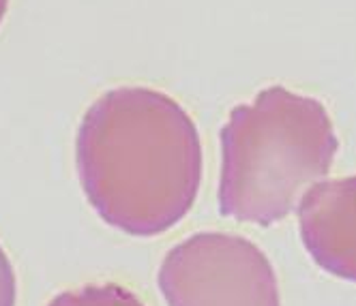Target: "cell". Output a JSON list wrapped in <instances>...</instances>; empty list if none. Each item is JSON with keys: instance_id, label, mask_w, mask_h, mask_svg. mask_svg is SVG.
Returning a JSON list of instances; mask_svg holds the SVG:
<instances>
[{"instance_id": "6da1fadb", "label": "cell", "mask_w": 356, "mask_h": 306, "mask_svg": "<svg viewBox=\"0 0 356 306\" xmlns=\"http://www.w3.org/2000/svg\"><path fill=\"white\" fill-rule=\"evenodd\" d=\"M75 159L95 212L138 238L181 223L202 182L195 122L150 88H116L97 99L80 124Z\"/></svg>"}, {"instance_id": "7a4b0ae2", "label": "cell", "mask_w": 356, "mask_h": 306, "mask_svg": "<svg viewBox=\"0 0 356 306\" xmlns=\"http://www.w3.org/2000/svg\"><path fill=\"white\" fill-rule=\"evenodd\" d=\"M339 139L326 108L284 86L232 110L221 129L219 212L270 227L330 171Z\"/></svg>"}, {"instance_id": "3957f363", "label": "cell", "mask_w": 356, "mask_h": 306, "mask_svg": "<svg viewBox=\"0 0 356 306\" xmlns=\"http://www.w3.org/2000/svg\"><path fill=\"white\" fill-rule=\"evenodd\" d=\"M168 306H282L273 264L243 236L202 232L163 257Z\"/></svg>"}, {"instance_id": "277c9868", "label": "cell", "mask_w": 356, "mask_h": 306, "mask_svg": "<svg viewBox=\"0 0 356 306\" xmlns=\"http://www.w3.org/2000/svg\"><path fill=\"white\" fill-rule=\"evenodd\" d=\"M298 227L324 272L356 283V176L316 182L298 203Z\"/></svg>"}, {"instance_id": "5b68a950", "label": "cell", "mask_w": 356, "mask_h": 306, "mask_svg": "<svg viewBox=\"0 0 356 306\" xmlns=\"http://www.w3.org/2000/svg\"><path fill=\"white\" fill-rule=\"evenodd\" d=\"M47 306H144V302L122 285H86L73 291H63Z\"/></svg>"}, {"instance_id": "8992f818", "label": "cell", "mask_w": 356, "mask_h": 306, "mask_svg": "<svg viewBox=\"0 0 356 306\" xmlns=\"http://www.w3.org/2000/svg\"><path fill=\"white\" fill-rule=\"evenodd\" d=\"M15 272L7 257V253L0 246V306H15Z\"/></svg>"}, {"instance_id": "52a82bcc", "label": "cell", "mask_w": 356, "mask_h": 306, "mask_svg": "<svg viewBox=\"0 0 356 306\" xmlns=\"http://www.w3.org/2000/svg\"><path fill=\"white\" fill-rule=\"evenodd\" d=\"M7 7H9V0H0V24H3V17L7 13Z\"/></svg>"}]
</instances>
